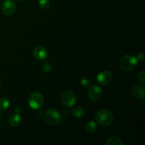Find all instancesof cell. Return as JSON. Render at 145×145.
Here are the masks:
<instances>
[{
  "label": "cell",
  "mask_w": 145,
  "mask_h": 145,
  "mask_svg": "<svg viewBox=\"0 0 145 145\" xmlns=\"http://www.w3.org/2000/svg\"><path fill=\"white\" fill-rule=\"evenodd\" d=\"M138 80L140 81L141 83L144 84L145 82V74H144V71L142 70L138 74Z\"/></svg>",
  "instance_id": "cell-19"
},
{
  "label": "cell",
  "mask_w": 145,
  "mask_h": 145,
  "mask_svg": "<svg viewBox=\"0 0 145 145\" xmlns=\"http://www.w3.org/2000/svg\"><path fill=\"white\" fill-rule=\"evenodd\" d=\"M138 64L137 58L133 55H124L119 60V66L123 70L128 72L134 69Z\"/></svg>",
  "instance_id": "cell-2"
},
{
  "label": "cell",
  "mask_w": 145,
  "mask_h": 145,
  "mask_svg": "<svg viewBox=\"0 0 145 145\" xmlns=\"http://www.w3.org/2000/svg\"><path fill=\"white\" fill-rule=\"evenodd\" d=\"M39 7L42 9H47L50 7V0H39Z\"/></svg>",
  "instance_id": "cell-16"
},
{
  "label": "cell",
  "mask_w": 145,
  "mask_h": 145,
  "mask_svg": "<svg viewBox=\"0 0 145 145\" xmlns=\"http://www.w3.org/2000/svg\"><path fill=\"white\" fill-rule=\"evenodd\" d=\"M1 79H0V86H1Z\"/></svg>",
  "instance_id": "cell-22"
},
{
  "label": "cell",
  "mask_w": 145,
  "mask_h": 145,
  "mask_svg": "<svg viewBox=\"0 0 145 145\" xmlns=\"http://www.w3.org/2000/svg\"><path fill=\"white\" fill-rule=\"evenodd\" d=\"M45 119L47 123L50 125H57L61 121V116L56 109L50 108L45 113Z\"/></svg>",
  "instance_id": "cell-4"
},
{
  "label": "cell",
  "mask_w": 145,
  "mask_h": 145,
  "mask_svg": "<svg viewBox=\"0 0 145 145\" xmlns=\"http://www.w3.org/2000/svg\"><path fill=\"white\" fill-rule=\"evenodd\" d=\"M84 110L81 107H76L72 110V115L76 118H82L84 116Z\"/></svg>",
  "instance_id": "cell-14"
},
{
  "label": "cell",
  "mask_w": 145,
  "mask_h": 145,
  "mask_svg": "<svg viewBox=\"0 0 145 145\" xmlns=\"http://www.w3.org/2000/svg\"><path fill=\"white\" fill-rule=\"evenodd\" d=\"M81 84H82L83 86H84V87H87V86H89V85L91 84L90 79L86 77V76L83 77L82 79H81Z\"/></svg>",
  "instance_id": "cell-18"
},
{
  "label": "cell",
  "mask_w": 145,
  "mask_h": 145,
  "mask_svg": "<svg viewBox=\"0 0 145 145\" xmlns=\"http://www.w3.org/2000/svg\"><path fill=\"white\" fill-rule=\"evenodd\" d=\"M51 69H52V67H51V65L49 63V62H43V64L42 65V69L44 72H45V73H48V72H50Z\"/></svg>",
  "instance_id": "cell-17"
},
{
  "label": "cell",
  "mask_w": 145,
  "mask_h": 145,
  "mask_svg": "<svg viewBox=\"0 0 145 145\" xmlns=\"http://www.w3.org/2000/svg\"><path fill=\"white\" fill-rule=\"evenodd\" d=\"M106 144L108 145H123V142L118 136H112L108 139Z\"/></svg>",
  "instance_id": "cell-12"
},
{
  "label": "cell",
  "mask_w": 145,
  "mask_h": 145,
  "mask_svg": "<svg viewBox=\"0 0 145 145\" xmlns=\"http://www.w3.org/2000/svg\"><path fill=\"white\" fill-rule=\"evenodd\" d=\"M17 1H22V0H17Z\"/></svg>",
  "instance_id": "cell-24"
},
{
  "label": "cell",
  "mask_w": 145,
  "mask_h": 145,
  "mask_svg": "<svg viewBox=\"0 0 145 145\" xmlns=\"http://www.w3.org/2000/svg\"><path fill=\"white\" fill-rule=\"evenodd\" d=\"M33 55L37 60L43 61L48 57V52L45 47L42 45H38L34 48Z\"/></svg>",
  "instance_id": "cell-9"
},
{
  "label": "cell",
  "mask_w": 145,
  "mask_h": 145,
  "mask_svg": "<svg viewBox=\"0 0 145 145\" xmlns=\"http://www.w3.org/2000/svg\"><path fill=\"white\" fill-rule=\"evenodd\" d=\"M10 106V101L7 98L2 97L0 99V110H4L8 108Z\"/></svg>",
  "instance_id": "cell-15"
},
{
  "label": "cell",
  "mask_w": 145,
  "mask_h": 145,
  "mask_svg": "<svg viewBox=\"0 0 145 145\" xmlns=\"http://www.w3.org/2000/svg\"><path fill=\"white\" fill-rule=\"evenodd\" d=\"M21 111H22V108H21L20 106H17V107L16 108V113H19Z\"/></svg>",
  "instance_id": "cell-21"
},
{
  "label": "cell",
  "mask_w": 145,
  "mask_h": 145,
  "mask_svg": "<svg viewBox=\"0 0 145 145\" xmlns=\"http://www.w3.org/2000/svg\"><path fill=\"white\" fill-rule=\"evenodd\" d=\"M0 120H1V114H0Z\"/></svg>",
  "instance_id": "cell-23"
},
{
  "label": "cell",
  "mask_w": 145,
  "mask_h": 145,
  "mask_svg": "<svg viewBox=\"0 0 145 145\" xmlns=\"http://www.w3.org/2000/svg\"><path fill=\"white\" fill-rule=\"evenodd\" d=\"M113 119L114 118L113 113L107 109H102L99 110L95 116V120L96 123L103 127H106L112 124Z\"/></svg>",
  "instance_id": "cell-1"
},
{
  "label": "cell",
  "mask_w": 145,
  "mask_h": 145,
  "mask_svg": "<svg viewBox=\"0 0 145 145\" xmlns=\"http://www.w3.org/2000/svg\"><path fill=\"white\" fill-rule=\"evenodd\" d=\"M85 127H86V130L88 133H93L96 132V130H97V125H96V123L94 121L90 120V121L87 122Z\"/></svg>",
  "instance_id": "cell-13"
},
{
  "label": "cell",
  "mask_w": 145,
  "mask_h": 145,
  "mask_svg": "<svg viewBox=\"0 0 145 145\" xmlns=\"http://www.w3.org/2000/svg\"><path fill=\"white\" fill-rule=\"evenodd\" d=\"M61 101L66 107L72 108L76 103V96L74 92L65 91L61 94Z\"/></svg>",
  "instance_id": "cell-5"
},
{
  "label": "cell",
  "mask_w": 145,
  "mask_h": 145,
  "mask_svg": "<svg viewBox=\"0 0 145 145\" xmlns=\"http://www.w3.org/2000/svg\"><path fill=\"white\" fill-rule=\"evenodd\" d=\"M136 58H137V61H138V62H144V53L139 54L138 56H137V57H136Z\"/></svg>",
  "instance_id": "cell-20"
},
{
  "label": "cell",
  "mask_w": 145,
  "mask_h": 145,
  "mask_svg": "<svg viewBox=\"0 0 145 145\" xmlns=\"http://www.w3.org/2000/svg\"><path fill=\"white\" fill-rule=\"evenodd\" d=\"M112 80H113V75L108 71H102L97 76L98 82L103 86L109 84Z\"/></svg>",
  "instance_id": "cell-8"
},
{
  "label": "cell",
  "mask_w": 145,
  "mask_h": 145,
  "mask_svg": "<svg viewBox=\"0 0 145 145\" xmlns=\"http://www.w3.org/2000/svg\"><path fill=\"white\" fill-rule=\"evenodd\" d=\"M103 91L99 86H91L88 91V97L92 101H97L101 98Z\"/></svg>",
  "instance_id": "cell-7"
},
{
  "label": "cell",
  "mask_w": 145,
  "mask_h": 145,
  "mask_svg": "<svg viewBox=\"0 0 145 145\" xmlns=\"http://www.w3.org/2000/svg\"><path fill=\"white\" fill-rule=\"evenodd\" d=\"M21 121V116L18 113H14L11 114L8 118V123L12 127H17Z\"/></svg>",
  "instance_id": "cell-11"
},
{
  "label": "cell",
  "mask_w": 145,
  "mask_h": 145,
  "mask_svg": "<svg viewBox=\"0 0 145 145\" xmlns=\"http://www.w3.org/2000/svg\"><path fill=\"white\" fill-rule=\"evenodd\" d=\"M1 11L6 16L12 15L16 11V4L14 0H4L1 5Z\"/></svg>",
  "instance_id": "cell-6"
},
{
  "label": "cell",
  "mask_w": 145,
  "mask_h": 145,
  "mask_svg": "<svg viewBox=\"0 0 145 145\" xmlns=\"http://www.w3.org/2000/svg\"><path fill=\"white\" fill-rule=\"evenodd\" d=\"M145 87L142 85H135L131 89L132 96L136 99H144Z\"/></svg>",
  "instance_id": "cell-10"
},
{
  "label": "cell",
  "mask_w": 145,
  "mask_h": 145,
  "mask_svg": "<svg viewBox=\"0 0 145 145\" xmlns=\"http://www.w3.org/2000/svg\"><path fill=\"white\" fill-rule=\"evenodd\" d=\"M28 104L33 109H39L44 104V96L40 92H33L28 97Z\"/></svg>",
  "instance_id": "cell-3"
}]
</instances>
